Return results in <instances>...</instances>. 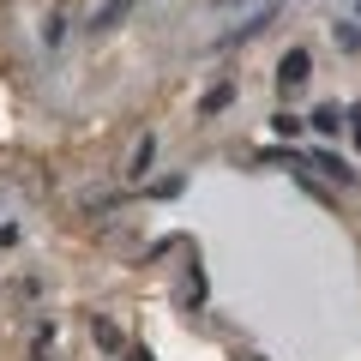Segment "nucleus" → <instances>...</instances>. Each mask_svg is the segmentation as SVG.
<instances>
[{
	"instance_id": "obj_1",
	"label": "nucleus",
	"mask_w": 361,
	"mask_h": 361,
	"mask_svg": "<svg viewBox=\"0 0 361 361\" xmlns=\"http://www.w3.org/2000/svg\"><path fill=\"white\" fill-rule=\"evenodd\" d=\"M307 78H313V54H307V49H289L283 66H277V85H283V90H301Z\"/></svg>"
},
{
	"instance_id": "obj_2",
	"label": "nucleus",
	"mask_w": 361,
	"mask_h": 361,
	"mask_svg": "<svg viewBox=\"0 0 361 361\" xmlns=\"http://www.w3.org/2000/svg\"><path fill=\"white\" fill-rule=\"evenodd\" d=\"M133 6H139V0H103V6H97V18H90V25H97V30H115L121 18L133 13Z\"/></svg>"
},
{
	"instance_id": "obj_3",
	"label": "nucleus",
	"mask_w": 361,
	"mask_h": 361,
	"mask_svg": "<svg viewBox=\"0 0 361 361\" xmlns=\"http://www.w3.org/2000/svg\"><path fill=\"white\" fill-rule=\"evenodd\" d=\"M313 169H319V175H331V180H343V187L355 180V169H349V163H343L337 151H319V157H313Z\"/></svg>"
},
{
	"instance_id": "obj_4",
	"label": "nucleus",
	"mask_w": 361,
	"mask_h": 361,
	"mask_svg": "<svg viewBox=\"0 0 361 361\" xmlns=\"http://www.w3.org/2000/svg\"><path fill=\"white\" fill-rule=\"evenodd\" d=\"M271 18H277V6H265V13H259V18H247V25H241V30H235V37H229V42H247V37H259V30H265V25H271Z\"/></svg>"
},
{
	"instance_id": "obj_5",
	"label": "nucleus",
	"mask_w": 361,
	"mask_h": 361,
	"mask_svg": "<svg viewBox=\"0 0 361 361\" xmlns=\"http://www.w3.org/2000/svg\"><path fill=\"white\" fill-rule=\"evenodd\" d=\"M235 103V85H217V90H211V97H205V115H223V109H229Z\"/></svg>"
},
{
	"instance_id": "obj_6",
	"label": "nucleus",
	"mask_w": 361,
	"mask_h": 361,
	"mask_svg": "<svg viewBox=\"0 0 361 361\" xmlns=\"http://www.w3.org/2000/svg\"><path fill=\"white\" fill-rule=\"evenodd\" d=\"M313 127H319V133H337V127H343V115H337V109H313Z\"/></svg>"
},
{
	"instance_id": "obj_7",
	"label": "nucleus",
	"mask_w": 361,
	"mask_h": 361,
	"mask_svg": "<svg viewBox=\"0 0 361 361\" xmlns=\"http://www.w3.org/2000/svg\"><path fill=\"white\" fill-rule=\"evenodd\" d=\"M151 157H157V139H139V151H133V175H145V169H151Z\"/></svg>"
},
{
	"instance_id": "obj_8",
	"label": "nucleus",
	"mask_w": 361,
	"mask_h": 361,
	"mask_svg": "<svg viewBox=\"0 0 361 361\" xmlns=\"http://www.w3.org/2000/svg\"><path fill=\"white\" fill-rule=\"evenodd\" d=\"M331 37H337V49H355L361 30H355V25H331Z\"/></svg>"
},
{
	"instance_id": "obj_9",
	"label": "nucleus",
	"mask_w": 361,
	"mask_h": 361,
	"mask_svg": "<svg viewBox=\"0 0 361 361\" xmlns=\"http://www.w3.org/2000/svg\"><path fill=\"white\" fill-rule=\"evenodd\" d=\"M349 133H355V145H361V103L349 109Z\"/></svg>"
},
{
	"instance_id": "obj_10",
	"label": "nucleus",
	"mask_w": 361,
	"mask_h": 361,
	"mask_svg": "<svg viewBox=\"0 0 361 361\" xmlns=\"http://www.w3.org/2000/svg\"><path fill=\"white\" fill-rule=\"evenodd\" d=\"M127 361H157V355H151V349H127Z\"/></svg>"
},
{
	"instance_id": "obj_11",
	"label": "nucleus",
	"mask_w": 361,
	"mask_h": 361,
	"mask_svg": "<svg viewBox=\"0 0 361 361\" xmlns=\"http://www.w3.org/2000/svg\"><path fill=\"white\" fill-rule=\"evenodd\" d=\"M223 6H235V0H223Z\"/></svg>"
}]
</instances>
